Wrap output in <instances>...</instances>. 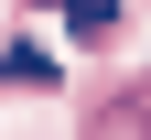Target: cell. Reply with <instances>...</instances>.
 <instances>
[{
    "label": "cell",
    "mask_w": 151,
    "mask_h": 140,
    "mask_svg": "<svg viewBox=\"0 0 151 140\" xmlns=\"http://www.w3.org/2000/svg\"><path fill=\"white\" fill-rule=\"evenodd\" d=\"M0 75H11V86L43 75V86H54V54H43V43H0Z\"/></svg>",
    "instance_id": "6da1fadb"
},
{
    "label": "cell",
    "mask_w": 151,
    "mask_h": 140,
    "mask_svg": "<svg viewBox=\"0 0 151 140\" xmlns=\"http://www.w3.org/2000/svg\"><path fill=\"white\" fill-rule=\"evenodd\" d=\"M76 11V32H119V0H65Z\"/></svg>",
    "instance_id": "7a4b0ae2"
}]
</instances>
